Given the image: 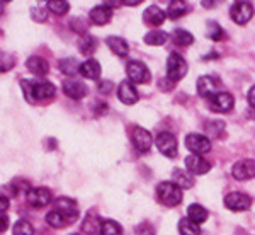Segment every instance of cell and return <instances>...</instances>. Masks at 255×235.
<instances>
[{
    "label": "cell",
    "instance_id": "cell-35",
    "mask_svg": "<svg viewBox=\"0 0 255 235\" xmlns=\"http://www.w3.org/2000/svg\"><path fill=\"white\" fill-rule=\"evenodd\" d=\"M14 235H34V227H32L27 220H19L15 222L14 229H12Z\"/></svg>",
    "mask_w": 255,
    "mask_h": 235
},
{
    "label": "cell",
    "instance_id": "cell-48",
    "mask_svg": "<svg viewBox=\"0 0 255 235\" xmlns=\"http://www.w3.org/2000/svg\"><path fill=\"white\" fill-rule=\"evenodd\" d=\"M123 3H126V5H138V3H141V0H126V2H123Z\"/></svg>",
    "mask_w": 255,
    "mask_h": 235
},
{
    "label": "cell",
    "instance_id": "cell-6",
    "mask_svg": "<svg viewBox=\"0 0 255 235\" xmlns=\"http://www.w3.org/2000/svg\"><path fill=\"white\" fill-rule=\"evenodd\" d=\"M221 82L218 77H213V75H203L197 78V94L201 97H206V99H211L213 96L218 94V89H220Z\"/></svg>",
    "mask_w": 255,
    "mask_h": 235
},
{
    "label": "cell",
    "instance_id": "cell-11",
    "mask_svg": "<svg viewBox=\"0 0 255 235\" xmlns=\"http://www.w3.org/2000/svg\"><path fill=\"white\" fill-rule=\"evenodd\" d=\"M155 145L163 155L167 157H175L177 155V138L168 131H162L155 138Z\"/></svg>",
    "mask_w": 255,
    "mask_h": 235
},
{
    "label": "cell",
    "instance_id": "cell-16",
    "mask_svg": "<svg viewBox=\"0 0 255 235\" xmlns=\"http://www.w3.org/2000/svg\"><path fill=\"white\" fill-rule=\"evenodd\" d=\"M118 97H119V101L126 106L134 104V102L138 101V92H136V89H134L133 82H129V80L121 82L118 87Z\"/></svg>",
    "mask_w": 255,
    "mask_h": 235
},
{
    "label": "cell",
    "instance_id": "cell-24",
    "mask_svg": "<svg viewBox=\"0 0 255 235\" xmlns=\"http://www.w3.org/2000/svg\"><path fill=\"white\" fill-rule=\"evenodd\" d=\"M27 68H29L31 73H34V75H46L48 70H49V65L48 61L44 58H41V56H31L29 60H27Z\"/></svg>",
    "mask_w": 255,
    "mask_h": 235
},
{
    "label": "cell",
    "instance_id": "cell-36",
    "mask_svg": "<svg viewBox=\"0 0 255 235\" xmlns=\"http://www.w3.org/2000/svg\"><path fill=\"white\" fill-rule=\"evenodd\" d=\"M20 87H22V94L29 104H36L34 97V80H20Z\"/></svg>",
    "mask_w": 255,
    "mask_h": 235
},
{
    "label": "cell",
    "instance_id": "cell-28",
    "mask_svg": "<svg viewBox=\"0 0 255 235\" xmlns=\"http://www.w3.org/2000/svg\"><path fill=\"white\" fill-rule=\"evenodd\" d=\"M60 70L65 73V75H70V77H73V75H77V73L80 72V67L82 65L77 61L75 58H63V60H60Z\"/></svg>",
    "mask_w": 255,
    "mask_h": 235
},
{
    "label": "cell",
    "instance_id": "cell-43",
    "mask_svg": "<svg viewBox=\"0 0 255 235\" xmlns=\"http://www.w3.org/2000/svg\"><path fill=\"white\" fill-rule=\"evenodd\" d=\"M12 67H14V61H9V55L2 53V72H7Z\"/></svg>",
    "mask_w": 255,
    "mask_h": 235
},
{
    "label": "cell",
    "instance_id": "cell-31",
    "mask_svg": "<svg viewBox=\"0 0 255 235\" xmlns=\"http://www.w3.org/2000/svg\"><path fill=\"white\" fill-rule=\"evenodd\" d=\"M206 34L209 39L213 41H221L225 38V29L216 22V20H208L206 24Z\"/></svg>",
    "mask_w": 255,
    "mask_h": 235
},
{
    "label": "cell",
    "instance_id": "cell-12",
    "mask_svg": "<svg viewBox=\"0 0 255 235\" xmlns=\"http://www.w3.org/2000/svg\"><path fill=\"white\" fill-rule=\"evenodd\" d=\"M232 176L238 181H247L255 177V160L242 159L232 167Z\"/></svg>",
    "mask_w": 255,
    "mask_h": 235
},
{
    "label": "cell",
    "instance_id": "cell-22",
    "mask_svg": "<svg viewBox=\"0 0 255 235\" xmlns=\"http://www.w3.org/2000/svg\"><path fill=\"white\" fill-rule=\"evenodd\" d=\"M106 43H108V46L111 48V51L118 56H126L128 53H129L128 43L123 38H119V36H109V38L106 39Z\"/></svg>",
    "mask_w": 255,
    "mask_h": 235
},
{
    "label": "cell",
    "instance_id": "cell-19",
    "mask_svg": "<svg viewBox=\"0 0 255 235\" xmlns=\"http://www.w3.org/2000/svg\"><path fill=\"white\" fill-rule=\"evenodd\" d=\"M165 17H167V14L160 9L158 5H150L145 12H143V20L153 27L162 26V24L165 22Z\"/></svg>",
    "mask_w": 255,
    "mask_h": 235
},
{
    "label": "cell",
    "instance_id": "cell-2",
    "mask_svg": "<svg viewBox=\"0 0 255 235\" xmlns=\"http://www.w3.org/2000/svg\"><path fill=\"white\" fill-rule=\"evenodd\" d=\"M157 196L160 203L172 208V206L180 205V201H182V189L175 183L165 181V183H160L157 186Z\"/></svg>",
    "mask_w": 255,
    "mask_h": 235
},
{
    "label": "cell",
    "instance_id": "cell-47",
    "mask_svg": "<svg viewBox=\"0 0 255 235\" xmlns=\"http://www.w3.org/2000/svg\"><path fill=\"white\" fill-rule=\"evenodd\" d=\"M0 206H2V210H0V212L5 213V212H7V208H9V200H7V196H2V198H0Z\"/></svg>",
    "mask_w": 255,
    "mask_h": 235
},
{
    "label": "cell",
    "instance_id": "cell-38",
    "mask_svg": "<svg viewBox=\"0 0 255 235\" xmlns=\"http://www.w3.org/2000/svg\"><path fill=\"white\" fill-rule=\"evenodd\" d=\"M70 26H72V29L75 32H79V34H87V24L84 22V19H72L70 20Z\"/></svg>",
    "mask_w": 255,
    "mask_h": 235
},
{
    "label": "cell",
    "instance_id": "cell-3",
    "mask_svg": "<svg viewBox=\"0 0 255 235\" xmlns=\"http://www.w3.org/2000/svg\"><path fill=\"white\" fill-rule=\"evenodd\" d=\"M187 61L184 60L182 55L179 53H170L167 60V77L170 78L172 82H179L180 78L186 77L187 73Z\"/></svg>",
    "mask_w": 255,
    "mask_h": 235
},
{
    "label": "cell",
    "instance_id": "cell-13",
    "mask_svg": "<svg viewBox=\"0 0 255 235\" xmlns=\"http://www.w3.org/2000/svg\"><path fill=\"white\" fill-rule=\"evenodd\" d=\"M186 167L192 176H203L211 171V164L204 160L201 155H189L186 159Z\"/></svg>",
    "mask_w": 255,
    "mask_h": 235
},
{
    "label": "cell",
    "instance_id": "cell-15",
    "mask_svg": "<svg viewBox=\"0 0 255 235\" xmlns=\"http://www.w3.org/2000/svg\"><path fill=\"white\" fill-rule=\"evenodd\" d=\"M63 92L67 94L68 97L75 99V101H79V99H84L87 96V85L82 84L80 80H75V78H68V80L63 82Z\"/></svg>",
    "mask_w": 255,
    "mask_h": 235
},
{
    "label": "cell",
    "instance_id": "cell-26",
    "mask_svg": "<svg viewBox=\"0 0 255 235\" xmlns=\"http://www.w3.org/2000/svg\"><path fill=\"white\" fill-rule=\"evenodd\" d=\"M187 218L189 220H192L194 224H203V222H206L208 220V212H206V208L204 206H201V205H191L187 208Z\"/></svg>",
    "mask_w": 255,
    "mask_h": 235
},
{
    "label": "cell",
    "instance_id": "cell-21",
    "mask_svg": "<svg viewBox=\"0 0 255 235\" xmlns=\"http://www.w3.org/2000/svg\"><path fill=\"white\" fill-rule=\"evenodd\" d=\"M172 179L180 189H191L194 186V177L189 171H182V169H175L172 172Z\"/></svg>",
    "mask_w": 255,
    "mask_h": 235
},
{
    "label": "cell",
    "instance_id": "cell-9",
    "mask_svg": "<svg viewBox=\"0 0 255 235\" xmlns=\"http://www.w3.org/2000/svg\"><path fill=\"white\" fill-rule=\"evenodd\" d=\"M252 205V198L245 193H230V195L225 196V206L232 212H245V210L250 208Z\"/></svg>",
    "mask_w": 255,
    "mask_h": 235
},
{
    "label": "cell",
    "instance_id": "cell-50",
    "mask_svg": "<svg viewBox=\"0 0 255 235\" xmlns=\"http://www.w3.org/2000/svg\"><path fill=\"white\" fill-rule=\"evenodd\" d=\"M72 235H80V234H72Z\"/></svg>",
    "mask_w": 255,
    "mask_h": 235
},
{
    "label": "cell",
    "instance_id": "cell-4",
    "mask_svg": "<svg viewBox=\"0 0 255 235\" xmlns=\"http://www.w3.org/2000/svg\"><path fill=\"white\" fill-rule=\"evenodd\" d=\"M126 75L129 78V82L133 84H146L150 82V70L143 61H138V60H131L129 63L126 65Z\"/></svg>",
    "mask_w": 255,
    "mask_h": 235
},
{
    "label": "cell",
    "instance_id": "cell-25",
    "mask_svg": "<svg viewBox=\"0 0 255 235\" xmlns=\"http://www.w3.org/2000/svg\"><path fill=\"white\" fill-rule=\"evenodd\" d=\"M101 65H99V61L96 60H87L82 63L80 67V73L84 75L85 78H92V80H97L99 77H101Z\"/></svg>",
    "mask_w": 255,
    "mask_h": 235
},
{
    "label": "cell",
    "instance_id": "cell-42",
    "mask_svg": "<svg viewBox=\"0 0 255 235\" xmlns=\"http://www.w3.org/2000/svg\"><path fill=\"white\" fill-rule=\"evenodd\" d=\"M174 84H175V82H172L168 77H163V78H160V80H158V87L162 89L163 92H168V90H172Z\"/></svg>",
    "mask_w": 255,
    "mask_h": 235
},
{
    "label": "cell",
    "instance_id": "cell-39",
    "mask_svg": "<svg viewBox=\"0 0 255 235\" xmlns=\"http://www.w3.org/2000/svg\"><path fill=\"white\" fill-rule=\"evenodd\" d=\"M223 130H225L223 121H215V123H209L208 125V133L211 135V137H220Z\"/></svg>",
    "mask_w": 255,
    "mask_h": 235
},
{
    "label": "cell",
    "instance_id": "cell-8",
    "mask_svg": "<svg viewBox=\"0 0 255 235\" xmlns=\"http://www.w3.org/2000/svg\"><path fill=\"white\" fill-rule=\"evenodd\" d=\"M208 106L209 109L216 111V113H228L235 106V99L230 92H218L216 96L208 99Z\"/></svg>",
    "mask_w": 255,
    "mask_h": 235
},
{
    "label": "cell",
    "instance_id": "cell-17",
    "mask_svg": "<svg viewBox=\"0 0 255 235\" xmlns=\"http://www.w3.org/2000/svg\"><path fill=\"white\" fill-rule=\"evenodd\" d=\"M89 17H90V20H92V24L104 26V24H108L109 20L113 19V10H111V7L108 5V3H102V5H97L90 10Z\"/></svg>",
    "mask_w": 255,
    "mask_h": 235
},
{
    "label": "cell",
    "instance_id": "cell-10",
    "mask_svg": "<svg viewBox=\"0 0 255 235\" xmlns=\"http://www.w3.org/2000/svg\"><path fill=\"white\" fill-rule=\"evenodd\" d=\"M186 147L194 155H203V154H208V152L211 150V142H209V138L204 137V135L191 133L186 137Z\"/></svg>",
    "mask_w": 255,
    "mask_h": 235
},
{
    "label": "cell",
    "instance_id": "cell-1",
    "mask_svg": "<svg viewBox=\"0 0 255 235\" xmlns=\"http://www.w3.org/2000/svg\"><path fill=\"white\" fill-rule=\"evenodd\" d=\"M80 213L77 208V201L72 198H58L53 201V210L46 215L48 225L55 227V229H63V227H70L79 220Z\"/></svg>",
    "mask_w": 255,
    "mask_h": 235
},
{
    "label": "cell",
    "instance_id": "cell-40",
    "mask_svg": "<svg viewBox=\"0 0 255 235\" xmlns=\"http://www.w3.org/2000/svg\"><path fill=\"white\" fill-rule=\"evenodd\" d=\"M134 235H155V230H153V227L148 224H139L136 229H134Z\"/></svg>",
    "mask_w": 255,
    "mask_h": 235
},
{
    "label": "cell",
    "instance_id": "cell-32",
    "mask_svg": "<svg viewBox=\"0 0 255 235\" xmlns=\"http://www.w3.org/2000/svg\"><path fill=\"white\" fill-rule=\"evenodd\" d=\"M146 44H150V46H160V44H163L167 41V32L163 31H151L148 32V34L143 38Z\"/></svg>",
    "mask_w": 255,
    "mask_h": 235
},
{
    "label": "cell",
    "instance_id": "cell-29",
    "mask_svg": "<svg viewBox=\"0 0 255 235\" xmlns=\"http://www.w3.org/2000/svg\"><path fill=\"white\" fill-rule=\"evenodd\" d=\"M172 39H174L177 46H189V44L194 43V36L186 29H175L174 34H172Z\"/></svg>",
    "mask_w": 255,
    "mask_h": 235
},
{
    "label": "cell",
    "instance_id": "cell-30",
    "mask_svg": "<svg viewBox=\"0 0 255 235\" xmlns=\"http://www.w3.org/2000/svg\"><path fill=\"white\" fill-rule=\"evenodd\" d=\"M179 234L180 235H201V229L199 225L194 224L189 218H182L179 222Z\"/></svg>",
    "mask_w": 255,
    "mask_h": 235
},
{
    "label": "cell",
    "instance_id": "cell-34",
    "mask_svg": "<svg viewBox=\"0 0 255 235\" xmlns=\"http://www.w3.org/2000/svg\"><path fill=\"white\" fill-rule=\"evenodd\" d=\"M123 227L114 220H104L101 227V235H121Z\"/></svg>",
    "mask_w": 255,
    "mask_h": 235
},
{
    "label": "cell",
    "instance_id": "cell-45",
    "mask_svg": "<svg viewBox=\"0 0 255 235\" xmlns=\"http://www.w3.org/2000/svg\"><path fill=\"white\" fill-rule=\"evenodd\" d=\"M0 218H2V224H0V232H5L7 227H9V218H7V213H0Z\"/></svg>",
    "mask_w": 255,
    "mask_h": 235
},
{
    "label": "cell",
    "instance_id": "cell-33",
    "mask_svg": "<svg viewBox=\"0 0 255 235\" xmlns=\"http://www.w3.org/2000/svg\"><path fill=\"white\" fill-rule=\"evenodd\" d=\"M48 10H51L53 14L56 15H65L70 9V3L65 2V0H49V2L46 3Z\"/></svg>",
    "mask_w": 255,
    "mask_h": 235
},
{
    "label": "cell",
    "instance_id": "cell-23",
    "mask_svg": "<svg viewBox=\"0 0 255 235\" xmlns=\"http://www.w3.org/2000/svg\"><path fill=\"white\" fill-rule=\"evenodd\" d=\"M189 12H191V5H189V3L182 2V0H175V2H170V5H168L167 15L175 20V19L184 17Z\"/></svg>",
    "mask_w": 255,
    "mask_h": 235
},
{
    "label": "cell",
    "instance_id": "cell-5",
    "mask_svg": "<svg viewBox=\"0 0 255 235\" xmlns=\"http://www.w3.org/2000/svg\"><path fill=\"white\" fill-rule=\"evenodd\" d=\"M230 15L237 24L244 26L254 17V5L250 2H233L230 7Z\"/></svg>",
    "mask_w": 255,
    "mask_h": 235
},
{
    "label": "cell",
    "instance_id": "cell-14",
    "mask_svg": "<svg viewBox=\"0 0 255 235\" xmlns=\"http://www.w3.org/2000/svg\"><path fill=\"white\" fill-rule=\"evenodd\" d=\"M151 143H153V140H151V135L150 131L145 130V128H134L133 131V145L136 148L138 152H141V154H146L148 150L151 148Z\"/></svg>",
    "mask_w": 255,
    "mask_h": 235
},
{
    "label": "cell",
    "instance_id": "cell-41",
    "mask_svg": "<svg viewBox=\"0 0 255 235\" xmlns=\"http://www.w3.org/2000/svg\"><path fill=\"white\" fill-rule=\"evenodd\" d=\"M97 89H99V92H101V94H111V90L114 89V84L111 80H101V82H99V85H97Z\"/></svg>",
    "mask_w": 255,
    "mask_h": 235
},
{
    "label": "cell",
    "instance_id": "cell-44",
    "mask_svg": "<svg viewBox=\"0 0 255 235\" xmlns=\"http://www.w3.org/2000/svg\"><path fill=\"white\" fill-rule=\"evenodd\" d=\"M92 109L96 111V113L99 114V116H102L104 114V111H108V106L104 104V102H101V101H97L96 104L92 106Z\"/></svg>",
    "mask_w": 255,
    "mask_h": 235
},
{
    "label": "cell",
    "instance_id": "cell-49",
    "mask_svg": "<svg viewBox=\"0 0 255 235\" xmlns=\"http://www.w3.org/2000/svg\"><path fill=\"white\" fill-rule=\"evenodd\" d=\"M203 5H206L208 9H211V7H213V5H216V3H215V2H203Z\"/></svg>",
    "mask_w": 255,
    "mask_h": 235
},
{
    "label": "cell",
    "instance_id": "cell-27",
    "mask_svg": "<svg viewBox=\"0 0 255 235\" xmlns=\"http://www.w3.org/2000/svg\"><path fill=\"white\" fill-rule=\"evenodd\" d=\"M96 48H97V39L94 38V36L84 34V36H82V38L79 39V49H80L82 55L90 56L94 51H96Z\"/></svg>",
    "mask_w": 255,
    "mask_h": 235
},
{
    "label": "cell",
    "instance_id": "cell-46",
    "mask_svg": "<svg viewBox=\"0 0 255 235\" xmlns=\"http://www.w3.org/2000/svg\"><path fill=\"white\" fill-rule=\"evenodd\" d=\"M247 101H249L250 108H254V109H255V85L249 90V96H247Z\"/></svg>",
    "mask_w": 255,
    "mask_h": 235
},
{
    "label": "cell",
    "instance_id": "cell-20",
    "mask_svg": "<svg viewBox=\"0 0 255 235\" xmlns=\"http://www.w3.org/2000/svg\"><path fill=\"white\" fill-rule=\"evenodd\" d=\"M56 94V89L53 84L49 82H34V97L36 102L38 101H48V99H53Z\"/></svg>",
    "mask_w": 255,
    "mask_h": 235
},
{
    "label": "cell",
    "instance_id": "cell-37",
    "mask_svg": "<svg viewBox=\"0 0 255 235\" xmlns=\"http://www.w3.org/2000/svg\"><path fill=\"white\" fill-rule=\"evenodd\" d=\"M31 17L36 20V22H44L48 19V10L44 7H32L31 10Z\"/></svg>",
    "mask_w": 255,
    "mask_h": 235
},
{
    "label": "cell",
    "instance_id": "cell-18",
    "mask_svg": "<svg viewBox=\"0 0 255 235\" xmlns=\"http://www.w3.org/2000/svg\"><path fill=\"white\" fill-rule=\"evenodd\" d=\"M101 227H102V220L99 218V215L94 210L85 215L84 222H82V232L87 234V235H97L101 234Z\"/></svg>",
    "mask_w": 255,
    "mask_h": 235
},
{
    "label": "cell",
    "instance_id": "cell-7",
    "mask_svg": "<svg viewBox=\"0 0 255 235\" xmlns=\"http://www.w3.org/2000/svg\"><path fill=\"white\" fill-rule=\"evenodd\" d=\"M26 201L34 208H44L53 201V196L46 188H32L26 193Z\"/></svg>",
    "mask_w": 255,
    "mask_h": 235
}]
</instances>
